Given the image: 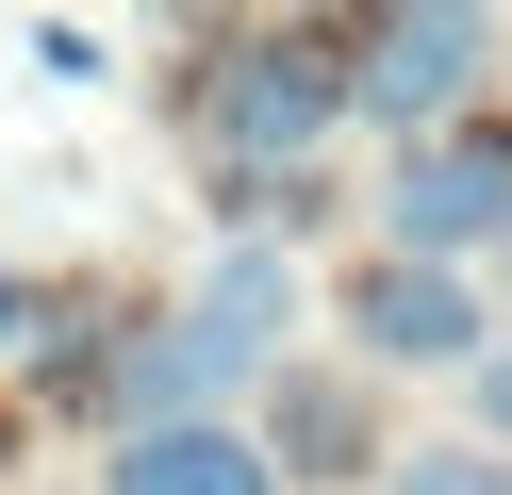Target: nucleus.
I'll return each instance as SVG.
<instances>
[{
  "mask_svg": "<svg viewBox=\"0 0 512 495\" xmlns=\"http://www.w3.org/2000/svg\"><path fill=\"white\" fill-rule=\"evenodd\" d=\"M17 330H50V314H34V297H17V264H0V347H17Z\"/></svg>",
  "mask_w": 512,
  "mask_h": 495,
  "instance_id": "obj_11",
  "label": "nucleus"
},
{
  "mask_svg": "<svg viewBox=\"0 0 512 495\" xmlns=\"http://www.w3.org/2000/svg\"><path fill=\"white\" fill-rule=\"evenodd\" d=\"M479 330H496V314H479L463 264H397V248L347 264V347H364V380H446V363L479 380V363H496Z\"/></svg>",
  "mask_w": 512,
  "mask_h": 495,
  "instance_id": "obj_4",
  "label": "nucleus"
},
{
  "mask_svg": "<svg viewBox=\"0 0 512 495\" xmlns=\"http://www.w3.org/2000/svg\"><path fill=\"white\" fill-rule=\"evenodd\" d=\"M281 314H298V264H281V248H215V281L182 297V347L215 363V396H232V380H265Z\"/></svg>",
  "mask_w": 512,
  "mask_h": 495,
  "instance_id": "obj_6",
  "label": "nucleus"
},
{
  "mask_svg": "<svg viewBox=\"0 0 512 495\" xmlns=\"http://www.w3.org/2000/svg\"><path fill=\"white\" fill-rule=\"evenodd\" d=\"M100 66H116V50H100L83 17H34V83H100Z\"/></svg>",
  "mask_w": 512,
  "mask_h": 495,
  "instance_id": "obj_9",
  "label": "nucleus"
},
{
  "mask_svg": "<svg viewBox=\"0 0 512 495\" xmlns=\"http://www.w3.org/2000/svg\"><path fill=\"white\" fill-rule=\"evenodd\" d=\"M100 495H281V462H265V429H149V446H116L100 462Z\"/></svg>",
  "mask_w": 512,
  "mask_h": 495,
  "instance_id": "obj_7",
  "label": "nucleus"
},
{
  "mask_svg": "<svg viewBox=\"0 0 512 495\" xmlns=\"http://www.w3.org/2000/svg\"><path fill=\"white\" fill-rule=\"evenodd\" d=\"M380 248H397V264L512 248V116H463V132H430V149H397V182H380Z\"/></svg>",
  "mask_w": 512,
  "mask_h": 495,
  "instance_id": "obj_3",
  "label": "nucleus"
},
{
  "mask_svg": "<svg viewBox=\"0 0 512 495\" xmlns=\"http://www.w3.org/2000/svg\"><path fill=\"white\" fill-rule=\"evenodd\" d=\"M380 495H512V462H496V446H397Z\"/></svg>",
  "mask_w": 512,
  "mask_h": 495,
  "instance_id": "obj_8",
  "label": "nucleus"
},
{
  "mask_svg": "<svg viewBox=\"0 0 512 495\" xmlns=\"http://www.w3.org/2000/svg\"><path fill=\"white\" fill-rule=\"evenodd\" d=\"M265 462L281 479H397V446H380V413H364V380L347 363H298V380H265Z\"/></svg>",
  "mask_w": 512,
  "mask_h": 495,
  "instance_id": "obj_5",
  "label": "nucleus"
},
{
  "mask_svg": "<svg viewBox=\"0 0 512 495\" xmlns=\"http://www.w3.org/2000/svg\"><path fill=\"white\" fill-rule=\"evenodd\" d=\"M347 116H364V50H347V33H298V17L215 33V83H199L215 182H314V149H331Z\"/></svg>",
  "mask_w": 512,
  "mask_h": 495,
  "instance_id": "obj_1",
  "label": "nucleus"
},
{
  "mask_svg": "<svg viewBox=\"0 0 512 495\" xmlns=\"http://www.w3.org/2000/svg\"><path fill=\"white\" fill-rule=\"evenodd\" d=\"M479 446H496V462H512V347H496V363H479Z\"/></svg>",
  "mask_w": 512,
  "mask_h": 495,
  "instance_id": "obj_10",
  "label": "nucleus"
},
{
  "mask_svg": "<svg viewBox=\"0 0 512 495\" xmlns=\"http://www.w3.org/2000/svg\"><path fill=\"white\" fill-rule=\"evenodd\" d=\"M496 264H512V248H496Z\"/></svg>",
  "mask_w": 512,
  "mask_h": 495,
  "instance_id": "obj_12",
  "label": "nucleus"
},
{
  "mask_svg": "<svg viewBox=\"0 0 512 495\" xmlns=\"http://www.w3.org/2000/svg\"><path fill=\"white\" fill-rule=\"evenodd\" d=\"M347 50H364V116L397 132V149L463 132L479 83H496V17H479V0H380V17H347Z\"/></svg>",
  "mask_w": 512,
  "mask_h": 495,
  "instance_id": "obj_2",
  "label": "nucleus"
}]
</instances>
